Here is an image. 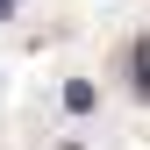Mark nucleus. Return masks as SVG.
I'll return each mask as SVG.
<instances>
[{
	"mask_svg": "<svg viewBox=\"0 0 150 150\" xmlns=\"http://www.w3.org/2000/svg\"><path fill=\"white\" fill-rule=\"evenodd\" d=\"M7 14H14V0H0V22H7Z\"/></svg>",
	"mask_w": 150,
	"mask_h": 150,
	"instance_id": "f257e3e1",
	"label": "nucleus"
}]
</instances>
